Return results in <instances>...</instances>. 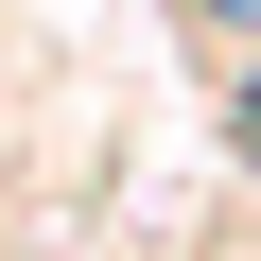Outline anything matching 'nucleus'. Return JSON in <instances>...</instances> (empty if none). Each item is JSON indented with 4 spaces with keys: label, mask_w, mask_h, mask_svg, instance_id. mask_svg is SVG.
<instances>
[{
    "label": "nucleus",
    "mask_w": 261,
    "mask_h": 261,
    "mask_svg": "<svg viewBox=\"0 0 261 261\" xmlns=\"http://www.w3.org/2000/svg\"><path fill=\"white\" fill-rule=\"evenodd\" d=\"M192 70L209 87H261V0H192Z\"/></svg>",
    "instance_id": "1"
}]
</instances>
